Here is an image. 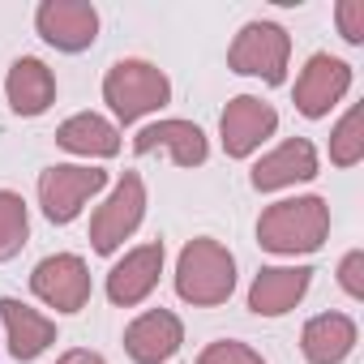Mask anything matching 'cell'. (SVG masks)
Returning <instances> with one entry per match:
<instances>
[{
    "label": "cell",
    "instance_id": "obj_6",
    "mask_svg": "<svg viewBox=\"0 0 364 364\" xmlns=\"http://www.w3.org/2000/svg\"><path fill=\"white\" fill-rule=\"evenodd\" d=\"M103 185H107V171H99V167H48L39 176L43 215L52 223H69V219H77L82 202L90 193H99Z\"/></svg>",
    "mask_w": 364,
    "mask_h": 364
},
{
    "label": "cell",
    "instance_id": "obj_3",
    "mask_svg": "<svg viewBox=\"0 0 364 364\" xmlns=\"http://www.w3.org/2000/svg\"><path fill=\"white\" fill-rule=\"evenodd\" d=\"M167 95H171L167 77L154 65H146V60H120L103 77V99L112 103V112L124 124L137 120V116H146V112H154V107H163Z\"/></svg>",
    "mask_w": 364,
    "mask_h": 364
},
{
    "label": "cell",
    "instance_id": "obj_22",
    "mask_svg": "<svg viewBox=\"0 0 364 364\" xmlns=\"http://www.w3.org/2000/svg\"><path fill=\"white\" fill-rule=\"evenodd\" d=\"M198 364H266V360L253 347H245V343H210L198 355Z\"/></svg>",
    "mask_w": 364,
    "mask_h": 364
},
{
    "label": "cell",
    "instance_id": "obj_19",
    "mask_svg": "<svg viewBox=\"0 0 364 364\" xmlns=\"http://www.w3.org/2000/svg\"><path fill=\"white\" fill-rule=\"evenodd\" d=\"M56 141H60L65 150H73V154H95V159H107V154L120 150L116 124H107V120L95 116V112H82V116L65 120V124L56 129Z\"/></svg>",
    "mask_w": 364,
    "mask_h": 364
},
{
    "label": "cell",
    "instance_id": "obj_21",
    "mask_svg": "<svg viewBox=\"0 0 364 364\" xmlns=\"http://www.w3.org/2000/svg\"><path fill=\"white\" fill-rule=\"evenodd\" d=\"M360 154H364V112L351 107L330 137V159L338 167H351V163H360Z\"/></svg>",
    "mask_w": 364,
    "mask_h": 364
},
{
    "label": "cell",
    "instance_id": "obj_7",
    "mask_svg": "<svg viewBox=\"0 0 364 364\" xmlns=\"http://www.w3.org/2000/svg\"><path fill=\"white\" fill-rule=\"evenodd\" d=\"M31 287H35L39 300H48V304L60 309V313H77V309H86V300H90L86 262L73 257V253H56V257L39 262L35 274H31Z\"/></svg>",
    "mask_w": 364,
    "mask_h": 364
},
{
    "label": "cell",
    "instance_id": "obj_14",
    "mask_svg": "<svg viewBox=\"0 0 364 364\" xmlns=\"http://www.w3.org/2000/svg\"><path fill=\"white\" fill-rule=\"evenodd\" d=\"M313 176H317V150L304 137H291L253 167V189L270 193V189L296 185V180H313Z\"/></svg>",
    "mask_w": 364,
    "mask_h": 364
},
{
    "label": "cell",
    "instance_id": "obj_12",
    "mask_svg": "<svg viewBox=\"0 0 364 364\" xmlns=\"http://www.w3.org/2000/svg\"><path fill=\"white\" fill-rule=\"evenodd\" d=\"M133 150L137 154L167 150L180 167H198V163H206V133L198 124H189V120H159V124H150V129L137 133Z\"/></svg>",
    "mask_w": 364,
    "mask_h": 364
},
{
    "label": "cell",
    "instance_id": "obj_23",
    "mask_svg": "<svg viewBox=\"0 0 364 364\" xmlns=\"http://www.w3.org/2000/svg\"><path fill=\"white\" fill-rule=\"evenodd\" d=\"M338 26H343L347 43L364 39V5H360V0H343V5H338Z\"/></svg>",
    "mask_w": 364,
    "mask_h": 364
},
{
    "label": "cell",
    "instance_id": "obj_8",
    "mask_svg": "<svg viewBox=\"0 0 364 364\" xmlns=\"http://www.w3.org/2000/svg\"><path fill=\"white\" fill-rule=\"evenodd\" d=\"M35 22H39V35L60 52H82L99 35V14L86 0H43Z\"/></svg>",
    "mask_w": 364,
    "mask_h": 364
},
{
    "label": "cell",
    "instance_id": "obj_20",
    "mask_svg": "<svg viewBox=\"0 0 364 364\" xmlns=\"http://www.w3.org/2000/svg\"><path fill=\"white\" fill-rule=\"evenodd\" d=\"M26 232H31V223H26V202H22L18 193H0V262H9V257L22 253Z\"/></svg>",
    "mask_w": 364,
    "mask_h": 364
},
{
    "label": "cell",
    "instance_id": "obj_24",
    "mask_svg": "<svg viewBox=\"0 0 364 364\" xmlns=\"http://www.w3.org/2000/svg\"><path fill=\"white\" fill-rule=\"evenodd\" d=\"M360 270H364V253H347V257H343V270H338L347 296H364V274H360Z\"/></svg>",
    "mask_w": 364,
    "mask_h": 364
},
{
    "label": "cell",
    "instance_id": "obj_13",
    "mask_svg": "<svg viewBox=\"0 0 364 364\" xmlns=\"http://www.w3.org/2000/svg\"><path fill=\"white\" fill-rule=\"evenodd\" d=\"M159 270H163V245H141L133 249L112 274H107V296L112 304H137L154 291L159 283Z\"/></svg>",
    "mask_w": 364,
    "mask_h": 364
},
{
    "label": "cell",
    "instance_id": "obj_25",
    "mask_svg": "<svg viewBox=\"0 0 364 364\" xmlns=\"http://www.w3.org/2000/svg\"><path fill=\"white\" fill-rule=\"evenodd\" d=\"M56 364H103V355H95V351H69V355H60Z\"/></svg>",
    "mask_w": 364,
    "mask_h": 364
},
{
    "label": "cell",
    "instance_id": "obj_1",
    "mask_svg": "<svg viewBox=\"0 0 364 364\" xmlns=\"http://www.w3.org/2000/svg\"><path fill=\"white\" fill-rule=\"evenodd\" d=\"M330 232V206L321 198H296V202H274L262 223L257 240L270 253H313Z\"/></svg>",
    "mask_w": 364,
    "mask_h": 364
},
{
    "label": "cell",
    "instance_id": "obj_17",
    "mask_svg": "<svg viewBox=\"0 0 364 364\" xmlns=\"http://www.w3.org/2000/svg\"><path fill=\"white\" fill-rule=\"evenodd\" d=\"M309 274L313 270H304V266H296V270H262L257 279H253V287H249V309L253 313H262V317H279V313H287L304 291H309Z\"/></svg>",
    "mask_w": 364,
    "mask_h": 364
},
{
    "label": "cell",
    "instance_id": "obj_11",
    "mask_svg": "<svg viewBox=\"0 0 364 364\" xmlns=\"http://www.w3.org/2000/svg\"><path fill=\"white\" fill-rule=\"evenodd\" d=\"M185 330L180 321L167 313V309H154L146 317H137L129 330H124V351L137 360V364H159V360H171Z\"/></svg>",
    "mask_w": 364,
    "mask_h": 364
},
{
    "label": "cell",
    "instance_id": "obj_16",
    "mask_svg": "<svg viewBox=\"0 0 364 364\" xmlns=\"http://www.w3.org/2000/svg\"><path fill=\"white\" fill-rule=\"evenodd\" d=\"M5 90H9V107H14L18 116H39V112H48V103L56 99V77H52V69H48L43 60L22 56V60L9 69Z\"/></svg>",
    "mask_w": 364,
    "mask_h": 364
},
{
    "label": "cell",
    "instance_id": "obj_9",
    "mask_svg": "<svg viewBox=\"0 0 364 364\" xmlns=\"http://www.w3.org/2000/svg\"><path fill=\"white\" fill-rule=\"evenodd\" d=\"M274 124H279V116H274L270 103H262V99H253V95H240V99L228 103V112H223V120H219V129H223V150H228L232 159H245V154H253V150L274 133Z\"/></svg>",
    "mask_w": 364,
    "mask_h": 364
},
{
    "label": "cell",
    "instance_id": "obj_18",
    "mask_svg": "<svg viewBox=\"0 0 364 364\" xmlns=\"http://www.w3.org/2000/svg\"><path fill=\"white\" fill-rule=\"evenodd\" d=\"M300 347H304L309 364H338V360H347V351L355 347V326H351V317H343V313H321V317H313V321L304 326Z\"/></svg>",
    "mask_w": 364,
    "mask_h": 364
},
{
    "label": "cell",
    "instance_id": "obj_2",
    "mask_svg": "<svg viewBox=\"0 0 364 364\" xmlns=\"http://www.w3.org/2000/svg\"><path fill=\"white\" fill-rule=\"evenodd\" d=\"M236 287V262L219 240H193L180 253L176 291L189 304H223Z\"/></svg>",
    "mask_w": 364,
    "mask_h": 364
},
{
    "label": "cell",
    "instance_id": "obj_15",
    "mask_svg": "<svg viewBox=\"0 0 364 364\" xmlns=\"http://www.w3.org/2000/svg\"><path fill=\"white\" fill-rule=\"evenodd\" d=\"M0 321L9 330V351L18 360H35L56 343V326L48 317H39L35 309H26L22 300H9V296L0 300Z\"/></svg>",
    "mask_w": 364,
    "mask_h": 364
},
{
    "label": "cell",
    "instance_id": "obj_10",
    "mask_svg": "<svg viewBox=\"0 0 364 364\" xmlns=\"http://www.w3.org/2000/svg\"><path fill=\"white\" fill-rule=\"evenodd\" d=\"M347 86H351V69H347L338 56L317 52V56L304 65L300 82H296V107L317 120V116H326V112L347 95Z\"/></svg>",
    "mask_w": 364,
    "mask_h": 364
},
{
    "label": "cell",
    "instance_id": "obj_4",
    "mask_svg": "<svg viewBox=\"0 0 364 364\" xmlns=\"http://www.w3.org/2000/svg\"><path fill=\"white\" fill-rule=\"evenodd\" d=\"M287 52H291V43H287V31L283 26H274V22H249L236 35L232 52H228V65L236 73L266 77L270 86H279L283 73H287Z\"/></svg>",
    "mask_w": 364,
    "mask_h": 364
},
{
    "label": "cell",
    "instance_id": "obj_5",
    "mask_svg": "<svg viewBox=\"0 0 364 364\" xmlns=\"http://www.w3.org/2000/svg\"><path fill=\"white\" fill-rule=\"evenodd\" d=\"M141 210H146V185L137 171H124L116 193L99 206L95 223H90V240H95V253H116L141 223Z\"/></svg>",
    "mask_w": 364,
    "mask_h": 364
}]
</instances>
